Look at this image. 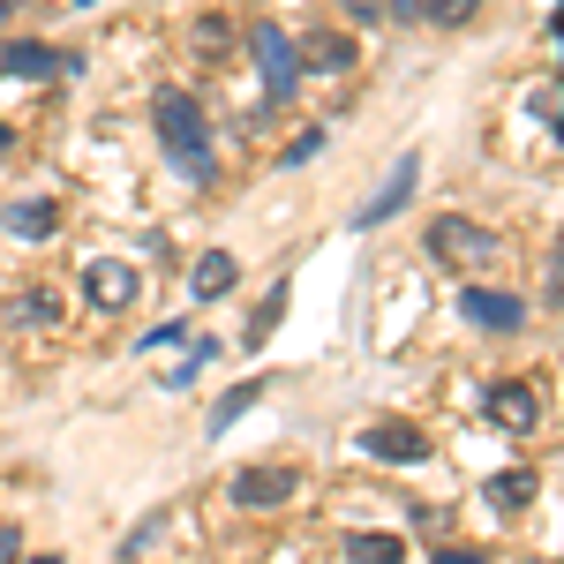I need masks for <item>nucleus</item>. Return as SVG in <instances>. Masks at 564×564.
Returning <instances> with one entry per match:
<instances>
[{"instance_id": "nucleus-24", "label": "nucleus", "mask_w": 564, "mask_h": 564, "mask_svg": "<svg viewBox=\"0 0 564 564\" xmlns=\"http://www.w3.org/2000/svg\"><path fill=\"white\" fill-rule=\"evenodd\" d=\"M0 151H15V129H8V121H0Z\"/></svg>"}, {"instance_id": "nucleus-20", "label": "nucleus", "mask_w": 564, "mask_h": 564, "mask_svg": "<svg viewBox=\"0 0 564 564\" xmlns=\"http://www.w3.org/2000/svg\"><path fill=\"white\" fill-rule=\"evenodd\" d=\"M181 339H188V324H159V332H143V339H135V347L166 354V347H181Z\"/></svg>"}, {"instance_id": "nucleus-15", "label": "nucleus", "mask_w": 564, "mask_h": 564, "mask_svg": "<svg viewBox=\"0 0 564 564\" xmlns=\"http://www.w3.org/2000/svg\"><path fill=\"white\" fill-rule=\"evenodd\" d=\"M53 226H61L53 204H15V212H8V234H15V241H45Z\"/></svg>"}, {"instance_id": "nucleus-12", "label": "nucleus", "mask_w": 564, "mask_h": 564, "mask_svg": "<svg viewBox=\"0 0 564 564\" xmlns=\"http://www.w3.org/2000/svg\"><path fill=\"white\" fill-rule=\"evenodd\" d=\"M234 279H241V271H234V257H226V249H204V257H196V271H188V286H196L204 302H218Z\"/></svg>"}, {"instance_id": "nucleus-3", "label": "nucleus", "mask_w": 564, "mask_h": 564, "mask_svg": "<svg viewBox=\"0 0 564 564\" xmlns=\"http://www.w3.org/2000/svg\"><path fill=\"white\" fill-rule=\"evenodd\" d=\"M361 459H377V467H422L430 436L414 430V422H369L361 430Z\"/></svg>"}, {"instance_id": "nucleus-13", "label": "nucleus", "mask_w": 564, "mask_h": 564, "mask_svg": "<svg viewBox=\"0 0 564 564\" xmlns=\"http://www.w3.org/2000/svg\"><path fill=\"white\" fill-rule=\"evenodd\" d=\"M294 61H308V68H324V76H339V68L354 61V45L339 39V31H316V39H308V53H294Z\"/></svg>"}, {"instance_id": "nucleus-4", "label": "nucleus", "mask_w": 564, "mask_h": 564, "mask_svg": "<svg viewBox=\"0 0 564 564\" xmlns=\"http://www.w3.org/2000/svg\"><path fill=\"white\" fill-rule=\"evenodd\" d=\"M249 53H257V68H263V90L271 98H294V76H302V61H294V39L286 31H249Z\"/></svg>"}, {"instance_id": "nucleus-25", "label": "nucleus", "mask_w": 564, "mask_h": 564, "mask_svg": "<svg viewBox=\"0 0 564 564\" xmlns=\"http://www.w3.org/2000/svg\"><path fill=\"white\" fill-rule=\"evenodd\" d=\"M31 564H61V557H31Z\"/></svg>"}, {"instance_id": "nucleus-1", "label": "nucleus", "mask_w": 564, "mask_h": 564, "mask_svg": "<svg viewBox=\"0 0 564 564\" xmlns=\"http://www.w3.org/2000/svg\"><path fill=\"white\" fill-rule=\"evenodd\" d=\"M159 143L181 166V181H212V129H204V106L181 98V90H159Z\"/></svg>"}, {"instance_id": "nucleus-7", "label": "nucleus", "mask_w": 564, "mask_h": 564, "mask_svg": "<svg viewBox=\"0 0 564 564\" xmlns=\"http://www.w3.org/2000/svg\"><path fill=\"white\" fill-rule=\"evenodd\" d=\"M84 302L121 316V308L135 302V271H129V263H90V271H84Z\"/></svg>"}, {"instance_id": "nucleus-2", "label": "nucleus", "mask_w": 564, "mask_h": 564, "mask_svg": "<svg viewBox=\"0 0 564 564\" xmlns=\"http://www.w3.org/2000/svg\"><path fill=\"white\" fill-rule=\"evenodd\" d=\"M294 489H302V467L294 459H263V467H241L234 475V505L241 512H263V505H286Z\"/></svg>"}, {"instance_id": "nucleus-22", "label": "nucleus", "mask_w": 564, "mask_h": 564, "mask_svg": "<svg viewBox=\"0 0 564 564\" xmlns=\"http://www.w3.org/2000/svg\"><path fill=\"white\" fill-rule=\"evenodd\" d=\"M436 564H481L475 550H436Z\"/></svg>"}, {"instance_id": "nucleus-23", "label": "nucleus", "mask_w": 564, "mask_h": 564, "mask_svg": "<svg viewBox=\"0 0 564 564\" xmlns=\"http://www.w3.org/2000/svg\"><path fill=\"white\" fill-rule=\"evenodd\" d=\"M0 564H15V527H0Z\"/></svg>"}, {"instance_id": "nucleus-6", "label": "nucleus", "mask_w": 564, "mask_h": 564, "mask_svg": "<svg viewBox=\"0 0 564 564\" xmlns=\"http://www.w3.org/2000/svg\"><path fill=\"white\" fill-rule=\"evenodd\" d=\"M414 181H422V166H414V151H406V159L391 166V181H384V188H377V196H369V204L354 212V226H384V218H399L406 204H414Z\"/></svg>"}, {"instance_id": "nucleus-14", "label": "nucleus", "mask_w": 564, "mask_h": 564, "mask_svg": "<svg viewBox=\"0 0 564 564\" xmlns=\"http://www.w3.org/2000/svg\"><path fill=\"white\" fill-rule=\"evenodd\" d=\"M257 399H263V377H249V384H234V391H226V399L212 406V436H218V430H234V422H241V414H249Z\"/></svg>"}, {"instance_id": "nucleus-19", "label": "nucleus", "mask_w": 564, "mask_h": 564, "mask_svg": "<svg viewBox=\"0 0 564 564\" xmlns=\"http://www.w3.org/2000/svg\"><path fill=\"white\" fill-rule=\"evenodd\" d=\"M316 151H324V129H302L294 143H286V151H279V166H308Z\"/></svg>"}, {"instance_id": "nucleus-18", "label": "nucleus", "mask_w": 564, "mask_h": 564, "mask_svg": "<svg viewBox=\"0 0 564 564\" xmlns=\"http://www.w3.org/2000/svg\"><path fill=\"white\" fill-rule=\"evenodd\" d=\"M279 308H286V286H271V294L257 302V316H249V339H241V347H263V339H271V324H279Z\"/></svg>"}, {"instance_id": "nucleus-11", "label": "nucleus", "mask_w": 564, "mask_h": 564, "mask_svg": "<svg viewBox=\"0 0 564 564\" xmlns=\"http://www.w3.org/2000/svg\"><path fill=\"white\" fill-rule=\"evenodd\" d=\"M406 23H436V31H452V23H467L481 0H391Z\"/></svg>"}, {"instance_id": "nucleus-17", "label": "nucleus", "mask_w": 564, "mask_h": 564, "mask_svg": "<svg viewBox=\"0 0 564 564\" xmlns=\"http://www.w3.org/2000/svg\"><path fill=\"white\" fill-rule=\"evenodd\" d=\"M347 550H354V564H406V542L399 534H354Z\"/></svg>"}, {"instance_id": "nucleus-8", "label": "nucleus", "mask_w": 564, "mask_h": 564, "mask_svg": "<svg viewBox=\"0 0 564 564\" xmlns=\"http://www.w3.org/2000/svg\"><path fill=\"white\" fill-rule=\"evenodd\" d=\"M459 302H467V316L489 324V332H520V324H527V302H520V294H497V286H467Z\"/></svg>"}, {"instance_id": "nucleus-9", "label": "nucleus", "mask_w": 564, "mask_h": 564, "mask_svg": "<svg viewBox=\"0 0 564 564\" xmlns=\"http://www.w3.org/2000/svg\"><path fill=\"white\" fill-rule=\"evenodd\" d=\"M489 414H497V422H505V430H534V422H542V399H534V384H497L489 391Z\"/></svg>"}, {"instance_id": "nucleus-10", "label": "nucleus", "mask_w": 564, "mask_h": 564, "mask_svg": "<svg viewBox=\"0 0 564 564\" xmlns=\"http://www.w3.org/2000/svg\"><path fill=\"white\" fill-rule=\"evenodd\" d=\"M0 68L8 76H68V53H53V45H0Z\"/></svg>"}, {"instance_id": "nucleus-21", "label": "nucleus", "mask_w": 564, "mask_h": 564, "mask_svg": "<svg viewBox=\"0 0 564 564\" xmlns=\"http://www.w3.org/2000/svg\"><path fill=\"white\" fill-rule=\"evenodd\" d=\"M15 316H31V324H45V316H61V294H23V308Z\"/></svg>"}, {"instance_id": "nucleus-16", "label": "nucleus", "mask_w": 564, "mask_h": 564, "mask_svg": "<svg viewBox=\"0 0 564 564\" xmlns=\"http://www.w3.org/2000/svg\"><path fill=\"white\" fill-rule=\"evenodd\" d=\"M534 489H542V481L527 475V467L520 475H497L489 481V505H497V512H520V505H534Z\"/></svg>"}, {"instance_id": "nucleus-5", "label": "nucleus", "mask_w": 564, "mask_h": 564, "mask_svg": "<svg viewBox=\"0 0 564 564\" xmlns=\"http://www.w3.org/2000/svg\"><path fill=\"white\" fill-rule=\"evenodd\" d=\"M430 249L444 263H467V271H475V263H489V249H497V241L481 234L475 218H436V226H430Z\"/></svg>"}]
</instances>
